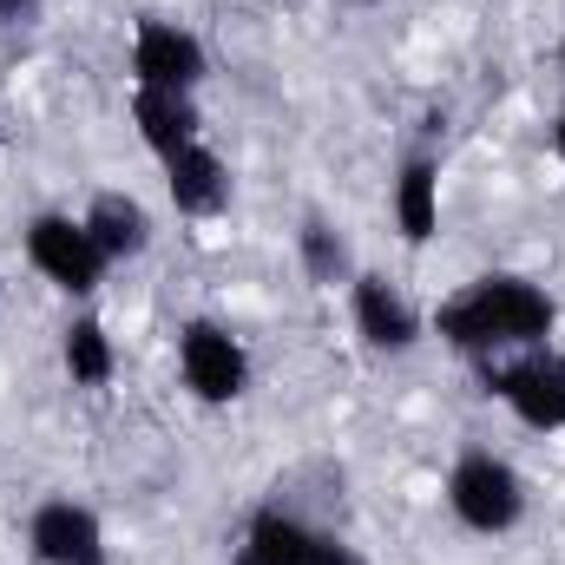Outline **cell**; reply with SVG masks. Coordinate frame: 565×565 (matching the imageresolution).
Listing matches in <instances>:
<instances>
[{"label": "cell", "instance_id": "6da1fadb", "mask_svg": "<svg viewBox=\"0 0 565 565\" xmlns=\"http://www.w3.org/2000/svg\"><path fill=\"white\" fill-rule=\"evenodd\" d=\"M427 329H434L454 355H467V362L480 369V362H500V355H520V349L553 342L559 302H553L546 282L520 277V270H487V277L460 282L447 302H434Z\"/></svg>", "mask_w": 565, "mask_h": 565}, {"label": "cell", "instance_id": "7a4b0ae2", "mask_svg": "<svg viewBox=\"0 0 565 565\" xmlns=\"http://www.w3.org/2000/svg\"><path fill=\"white\" fill-rule=\"evenodd\" d=\"M440 500H447L454 526L473 533V540H507V533H520L526 513H533L526 473H520L507 454H493V447L454 454V467H447V480H440Z\"/></svg>", "mask_w": 565, "mask_h": 565}, {"label": "cell", "instance_id": "3957f363", "mask_svg": "<svg viewBox=\"0 0 565 565\" xmlns=\"http://www.w3.org/2000/svg\"><path fill=\"white\" fill-rule=\"evenodd\" d=\"M480 382H487V395H493L520 427H533V434H565V349L559 342H540V349L480 362Z\"/></svg>", "mask_w": 565, "mask_h": 565}, {"label": "cell", "instance_id": "277c9868", "mask_svg": "<svg viewBox=\"0 0 565 565\" xmlns=\"http://www.w3.org/2000/svg\"><path fill=\"white\" fill-rule=\"evenodd\" d=\"M250 375H257V369H250V349H244V335H237L231 322L191 316V322L178 329V382H184L191 402L231 408V402L250 395Z\"/></svg>", "mask_w": 565, "mask_h": 565}, {"label": "cell", "instance_id": "5b68a950", "mask_svg": "<svg viewBox=\"0 0 565 565\" xmlns=\"http://www.w3.org/2000/svg\"><path fill=\"white\" fill-rule=\"evenodd\" d=\"M26 264H33V277H46L60 296H73V302H86L106 282V270H113L99 257L86 217H73V211H40L26 224Z\"/></svg>", "mask_w": 565, "mask_h": 565}, {"label": "cell", "instance_id": "8992f818", "mask_svg": "<svg viewBox=\"0 0 565 565\" xmlns=\"http://www.w3.org/2000/svg\"><path fill=\"white\" fill-rule=\"evenodd\" d=\"M126 73H132V86H151V93H198L211 73V53L184 20L145 13L126 40Z\"/></svg>", "mask_w": 565, "mask_h": 565}, {"label": "cell", "instance_id": "52a82bcc", "mask_svg": "<svg viewBox=\"0 0 565 565\" xmlns=\"http://www.w3.org/2000/svg\"><path fill=\"white\" fill-rule=\"evenodd\" d=\"M26 559L33 565H113L106 520L86 500H40L26 513Z\"/></svg>", "mask_w": 565, "mask_h": 565}, {"label": "cell", "instance_id": "ba28073f", "mask_svg": "<svg viewBox=\"0 0 565 565\" xmlns=\"http://www.w3.org/2000/svg\"><path fill=\"white\" fill-rule=\"evenodd\" d=\"M349 322H355L362 349H375V355H408L427 335V316L408 302V289L388 282L382 270H355V282H349Z\"/></svg>", "mask_w": 565, "mask_h": 565}, {"label": "cell", "instance_id": "9c48e42d", "mask_svg": "<svg viewBox=\"0 0 565 565\" xmlns=\"http://www.w3.org/2000/svg\"><path fill=\"white\" fill-rule=\"evenodd\" d=\"M158 171H164V198H171V211L191 217V224L224 217L231 198H237V178H231L224 151H217L211 139H198V145H184V151H171V158H158Z\"/></svg>", "mask_w": 565, "mask_h": 565}, {"label": "cell", "instance_id": "30bf717a", "mask_svg": "<svg viewBox=\"0 0 565 565\" xmlns=\"http://www.w3.org/2000/svg\"><path fill=\"white\" fill-rule=\"evenodd\" d=\"M388 217H395L408 250L434 244V231H440V158L434 151H408L402 158V171L388 184Z\"/></svg>", "mask_w": 565, "mask_h": 565}, {"label": "cell", "instance_id": "8fae6325", "mask_svg": "<svg viewBox=\"0 0 565 565\" xmlns=\"http://www.w3.org/2000/svg\"><path fill=\"white\" fill-rule=\"evenodd\" d=\"M79 217H86V231H93V244H99L106 264H132V257L151 250V237H158L145 198H132V191H93V204Z\"/></svg>", "mask_w": 565, "mask_h": 565}, {"label": "cell", "instance_id": "7c38bea8", "mask_svg": "<svg viewBox=\"0 0 565 565\" xmlns=\"http://www.w3.org/2000/svg\"><path fill=\"white\" fill-rule=\"evenodd\" d=\"M132 132L151 158H171L184 145L204 139V113H198V93H151L132 86Z\"/></svg>", "mask_w": 565, "mask_h": 565}, {"label": "cell", "instance_id": "4fadbf2b", "mask_svg": "<svg viewBox=\"0 0 565 565\" xmlns=\"http://www.w3.org/2000/svg\"><path fill=\"white\" fill-rule=\"evenodd\" d=\"M309 540H316V526H309V520H296L282 500H264V507L244 520L231 565H302Z\"/></svg>", "mask_w": 565, "mask_h": 565}, {"label": "cell", "instance_id": "5bb4252c", "mask_svg": "<svg viewBox=\"0 0 565 565\" xmlns=\"http://www.w3.org/2000/svg\"><path fill=\"white\" fill-rule=\"evenodd\" d=\"M60 369H66L73 388H113V375H119V342H113V329H106L99 316H73L66 335H60Z\"/></svg>", "mask_w": 565, "mask_h": 565}, {"label": "cell", "instance_id": "9a60e30c", "mask_svg": "<svg viewBox=\"0 0 565 565\" xmlns=\"http://www.w3.org/2000/svg\"><path fill=\"white\" fill-rule=\"evenodd\" d=\"M296 264H302V277L316 289H349L355 282V250H349V237L329 217H309L296 231Z\"/></svg>", "mask_w": 565, "mask_h": 565}, {"label": "cell", "instance_id": "2e32d148", "mask_svg": "<svg viewBox=\"0 0 565 565\" xmlns=\"http://www.w3.org/2000/svg\"><path fill=\"white\" fill-rule=\"evenodd\" d=\"M302 565H369V559H362V553H355L342 533H322V526H316V540H309Z\"/></svg>", "mask_w": 565, "mask_h": 565}, {"label": "cell", "instance_id": "e0dca14e", "mask_svg": "<svg viewBox=\"0 0 565 565\" xmlns=\"http://www.w3.org/2000/svg\"><path fill=\"white\" fill-rule=\"evenodd\" d=\"M553 158L565 164V99H559V113H553Z\"/></svg>", "mask_w": 565, "mask_h": 565}, {"label": "cell", "instance_id": "ac0fdd59", "mask_svg": "<svg viewBox=\"0 0 565 565\" xmlns=\"http://www.w3.org/2000/svg\"><path fill=\"white\" fill-rule=\"evenodd\" d=\"M13 7H26V0H0V13H13Z\"/></svg>", "mask_w": 565, "mask_h": 565}, {"label": "cell", "instance_id": "d6986e66", "mask_svg": "<svg viewBox=\"0 0 565 565\" xmlns=\"http://www.w3.org/2000/svg\"><path fill=\"white\" fill-rule=\"evenodd\" d=\"M559 60H565V33H559Z\"/></svg>", "mask_w": 565, "mask_h": 565}, {"label": "cell", "instance_id": "ffe728a7", "mask_svg": "<svg viewBox=\"0 0 565 565\" xmlns=\"http://www.w3.org/2000/svg\"><path fill=\"white\" fill-rule=\"evenodd\" d=\"M355 7H375V0H355Z\"/></svg>", "mask_w": 565, "mask_h": 565}]
</instances>
